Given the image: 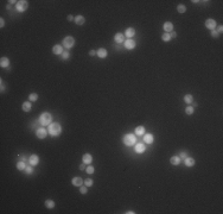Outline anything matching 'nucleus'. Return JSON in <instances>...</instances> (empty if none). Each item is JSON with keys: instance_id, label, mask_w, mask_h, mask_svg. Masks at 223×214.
Masks as SVG:
<instances>
[{"instance_id": "nucleus-1", "label": "nucleus", "mask_w": 223, "mask_h": 214, "mask_svg": "<svg viewBox=\"0 0 223 214\" xmlns=\"http://www.w3.org/2000/svg\"><path fill=\"white\" fill-rule=\"evenodd\" d=\"M62 132V127L58 122H54V124H50L49 126V133L52 136V137H58Z\"/></svg>"}, {"instance_id": "nucleus-2", "label": "nucleus", "mask_w": 223, "mask_h": 214, "mask_svg": "<svg viewBox=\"0 0 223 214\" xmlns=\"http://www.w3.org/2000/svg\"><path fill=\"white\" fill-rule=\"evenodd\" d=\"M123 144L127 146H131L135 144V136L132 133H127L123 136Z\"/></svg>"}, {"instance_id": "nucleus-3", "label": "nucleus", "mask_w": 223, "mask_h": 214, "mask_svg": "<svg viewBox=\"0 0 223 214\" xmlns=\"http://www.w3.org/2000/svg\"><path fill=\"white\" fill-rule=\"evenodd\" d=\"M51 119H52V117L50 113H47V112H44V113H42L40 117H39V121L42 125H49L50 122H51Z\"/></svg>"}, {"instance_id": "nucleus-4", "label": "nucleus", "mask_w": 223, "mask_h": 214, "mask_svg": "<svg viewBox=\"0 0 223 214\" xmlns=\"http://www.w3.org/2000/svg\"><path fill=\"white\" fill-rule=\"evenodd\" d=\"M63 44H64V46L67 49H70V48H72V46L75 45V39H74V37L68 36V37H65V38L63 39Z\"/></svg>"}, {"instance_id": "nucleus-5", "label": "nucleus", "mask_w": 223, "mask_h": 214, "mask_svg": "<svg viewBox=\"0 0 223 214\" xmlns=\"http://www.w3.org/2000/svg\"><path fill=\"white\" fill-rule=\"evenodd\" d=\"M27 7H29V2H27L26 0H20V1L17 2V10H18L19 12L26 11V8Z\"/></svg>"}, {"instance_id": "nucleus-6", "label": "nucleus", "mask_w": 223, "mask_h": 214, "mask_svg": "<svg viewBox=\"0 0 223 214\" xmlns=\"http://www.w3.org/2000/svg\"><path fill=\"white\" fill-rule=\"evenodd\" d=\"M125 46H126V49H128V50L134 49V48H135V40H133L132 38H128L127 40H125Z\"/></svg>"}, {"instance_id": "nucleus-7", "label": "nucleus", "mask_w": 223, "mask_h": 214, "mask_svg": "<svg viewBox=\"0 0 223 214\" xmlns=\"http://www.w3.org/2000/svg\"><path fill=\"white\" fill-rule=\"evenodd\" d=\"M46 134H47V131L45 129H38L37 132H36V136L39 138V139H44L46 137Z\"/></svg>"}, {"instance_id": "nucleus-8", "label": "nucleus", "mask_w": 223, "mask_h": 214, "mask_svg": "<svg viewBox=\"0 0 223 214\" xmlns=\"http://www.w3.org/2000/svg\"><path fill=\"white\" fill-rule=\"evenodd\" d=\"M29 162H30V164L32 165V167H35V165H37L39 162V158L37 155H31L30 158H29Z\"/></svg>"}, {"instance_id": "nucleus-9", "label": "nucleus", "mask_w": 223, "mask_h": 214, "mask_svg": "<svg viewBox=\"0 0 223 214\" xmlns=\"http://www.w3.org/2000/svg\"><path fill=\"white\" fill-rule=\"evenodd\" d=\"M205 26L208 27L209 30H215L216 27V22L214 19H208L207 22H205Z\"/></svg>"}, {"instance_id": "nucleus-10", "label": "nucleus", "mask_w": 223, "mask_h": 214, "mask_svg": "<svg viewBox=\"0 0 223 214\" xmlns=\"http://www.w3.org/2000/svg\"><path fill=\"white\" fill-rule=\"evenodd\" d=\"M145 150H146V146H145L144 143H138V144L135 145V151H137L138 153H142Z\"/></svg>"}, {"instance_id": "nucleus-11", "label": "nucleus", "mask_w": 223, "mask_h": 214, "mask_svg": "<svg viewBox=\"0 0 223 214\" xmlns=\"http://www.w3.org/2000/svg\"><path fill=\"white\" fill-rule=\"evenodd\" d=\"M144 142L146 143V144H152L153 143V134H151V133H147L144 136Z\"/></svg>"}, {"instance_id": "nucleus-12", "label": "nucleus", "mask_w": 223, "mask_h": 214, "mask_svg": "<svg viewBox=\"0 0 223 214\" xmlns=\"http://www.w3.org/2000/svg\"><path fill=\"white\" fill-rule=\"evenodd\" d=\"M164 30L166 31V33L172 32V30H173V24L170 23V22H166V23L164 24Z\"/></svg>"}, {"instance_id": "nucleus-13", "label": "nucleus", "mask_w": 223, "mask_h": 214, "mask_svg": "<svg viewBox=\"0 0 223 214\" xmlns=\"http://www.w3.org/2000/svg\"><path fill=\"white\" fill-rule=\"evenodd\" d=\"M52 53L55 54V55H61V54H63V48H62V45H55L54 48H52Z\"/></svg>"}, {"instance_id": "nucleus-14", "label": "nucleus", "mask_w": 223, "mask_h": 214, "mask_svg": "<svg viewBox=\"0 0 223 214\" xmlns=\"http://www.w3.org/2000/svg\"><path fill=\"white\" fill-rule=\"evenodd\" d=\"M107 50L106 49H103V48H101L97 50V56L100 57V58H105V57H107Z\"/></svg>"}, {"instance_id": "nucleus-15", "label": "nucleus", "mask_w": 223, "mask_h": 214, "mask_svg": "<svg viewBox=\"0 0 223 214\" xmlns=\"http://www.w3.org/2000/svg\"><path fill=\"white\" fill-rule=\"evenodd\" d=\"M8 64H10V61H8L7 57H1V60H0V66H1L2 68H7Z\"/></svg>"}, {"instance_id": "nucleus-16", "label": "nucleus", "mask_w": 223, "mask_h": 214, "mask_svg": "<svg viewBox=\"0 0 223 214\" xmlns=\"http://www.w3.org/2000/svg\"><path fill=\"white\" fill-rule=\"evenodd\" d=\"M71 182H72V184H74V186L80 187V186H82V183H83V180H82L81 177H74Z\"/></svg>"}, {"instance_id": "nucleus-17", "label": "nucleus", "mask_w": 223, "mask_h": 214, "mask_svg": "<svg viewBox=\"0 0 223 214\" xmlns=\"http://www.w3.org/2000/svg\"><path fill=\"white\" fill-rule=\"evenodd\" d=\"M92 155H89V153H85V155H83V163L84 164H90L92 163Z\"/></svg>"}, {"instance_id": "nucleus-18", "label": "nucleus", "mask_w": 223, "mask_h": 214, "mask_svg": "<svg viewBox=\"0 0 223 214\" xmlns=\"http://www.w3.org/2000/svg\"><path fill=\"white\" fill-rule=\"evenodd\" d=\"M170 162H171V164H172V165H178V164L180 163V157H178V156H173V157H171Z\"/></svg>"}, {"instance_id": "nucleus-19", "label": "nucleus", "mask_w": 223, "mask_h": 214, "mask_svg": "<svg viewBox=\"0 0 223 214\" xmlns=\"http://www.w3.org/2000/svg\"><path fill=\"white\" fill-rule=\"evenodd\" d=\"M85 22L84 17H82V15H77L76 18H75V23L77 24V25H83Z\"/></svg>"}, {"instance_id": "nucleus-20", "label": "nucleus", "mask_w": 223, "mask_h": 214, "mask_svg": "<svg viewBox=\"0 0 223 214\" xmlns=\"http://www.w3.org/2000/svg\"><path fill=\"white\" fill-rule=\"evenodd\" d=\"M134 33H135V30H134L133 27H128V29L126 30V32H125V35H126L128 38L133 37V36H134Z\"/></svg>"}, {"instance_id": "nucleus-21", "label": "nucleus", "mask_w": 223, "mask_h": 214, "mask_svg": "<svg viewBox=\"0 0 223 214\" xmlns=\"http://www.w3.org/2000/svg\"><path fill=\"white\" fill-rule=\"evenodd\" d=\"M144 133H145V127L144 126H138L135 129V134L137 136H142Z\"/></svg>"}, {"instance_id": "nucleus-22", "label": "nucleus", "mask_w": 223, "mask_h": 214, "mask_svg": "<svg viewBox=\"0 0 223 214\" xmlns=\"http://www.w3.org/2000/svg\"><path fill=\"white\" fill-rule=\"evenodd\" d=\"M193 164H195V160L191 158V157H186L185 158V165L186 167H192Z\"/></svg>"}, {"instance_id": "nucleus-23", "label": "nucleus", "mask_w": 223, "mask_h": 214, "mask_svg": "<svg viewBox=\"0 0 223 214\" xmlns=\"http://www.w3.org/2000/svg\"><path fill=\"white\" fill-rule=\"evenodd\" d=\"M114 40H115L116 43H122L123 42V35L122 33H116L115 36H114Z\"/></svg>"}, {"instance_id": "nucleus-24", "label": "nucleus", "mask_w": 223, "mask_h": 214, "mask_svg": "<svg viewBox=\"0 0 223 214\" xmlns=\"http://www.w3.org/2000/svg\"><path fill=\"white\" fill-rule=\"evenodd\" d=\"M17 168H18V170H25V169H26V164H25V162H23V160L18 162V163H17Z\"/></svg>"}, {"instance_id": "nucleus-25", "label": "nucleus", "mask_w": 223, "mask_h": 214, "mask_svg": "<svg viewBox=\"0 0 223 214\" xmlns=\"http://www.w3.org/2000/svg\"><path fill=\"white\" fill-rule=\"evenodd\" d=\"M22 107H23V111H25V112H30L31 111V104L30 102H24Z\"/></svg>"}, {"instance_id": "nucleus-26", "label": "nucleus", "mask_w": 223, "mask_h": 214, "mask_svg": "<svg viewBox=\"0 0 223 214\" xmlns=\"http://www.w3.org/2000/svg\"><path fill=\"white\" fill-rule=\"evenodd\" d=\"M45 206L47 207V208H54V207H55V201H52V200H46V201H45Z\"/></svg>"}, {"instance_id": "nucleus-27", "label": "nucleus", "mask_w": 223, "mask_h": 214, "mask_svg": "<svg viewBox=\"0 0 223 214\" xmlns=\"http://www.w3.org/2000/svg\"><path fill=\"white\" fill-rule=\"evenodd\" d=\"M192 100H193L192 95H190V94H186V95L184 96V101L186 102V104H190V102H192Z\"/></svg>"}, {"instance_id": "nucleus-28", "label": "nucleus", "mask_w": 223, "mask_h": 214, "mask_svg": "<svg viewBox=\"0 0 223 214\" xmlns=\"http://www.w3.org/2000/svg\"><path fill=\"white\" fill-rule=\"evenodd\" d=\"M177 11L179 12V13H184L185 11H186V7H185V5H178Z\"/></svg>"}, {"instance_id": "nucleus-29", "label": "nucleus", "mask_w": 223, "mask_h": 214, "mask_svg": "<svg viewBox=\"0 0 223 214\" xmlns=\"http://www.w3.org/2000/svg\"><path fill=\"white\" fill-rule=\"evenodd\" d=\"M162 39L164 40V42H169L170 39H171V36H170V33H166V32H165V33H164V35L162 36Z\"/></svg>"}, {"instance_id": "nucleus-30", "label": "nucleus", "mask_w": 223, "mask_h": 214, "mask_svg": "<svg viewBox=\"0 0 223 214\" xmlns=\"http://www.w3.org/2000/svg\"><path fill=\"white\" fill-rule=\"evenodd\" d=\"M185 113H186V114H192L193 113V107L192 106H188L186 107V108H185Z\"/></svg>"}, {"instance_id": "nucleus-31", "label": "nucleus", "mask_w": 223, "mask_h": 214, "mask_svg": "<svg viewBox=\"0 0 223 214\" xmlns=\"http://www.w3.org/2000/svg\"><path fill=\"white\" fill-rule=\"evenodd\" d=\"M29 98H30L31 101H37V99H38V95H37L36 93H31Z\"/></svg>"}, {"instance_id": "nucleus-32", "label": "nucleus", "mask_w": 223, "mask_h": 214, "mask_svg": "<svg viewBox=\"0 0 223 214\" xmlns=\"http://www.w3.org/2000/svg\"><path fill=\"white\" fill-rule=\"evenodd\" d=\"M94 171H95V169H94V167H88V168H87V173H88L89 175H92V174H94Z\"/></svg>"}, {"instance_id": "nucleus-33", "label": "nucleus", "mask_w": 223, "mask_h": 214, "mask_svg": "<svg viewBox=\"0 0 223 214\" xmlns=\"http://www.w3.org/2000/svg\"><path fill=\"white\" fill-rule=\"evenodd\" d=\"M84 183L87 187H90V186H93V180H90V178H87L84 181Z\"/></svg>"}, {"instance_id": "nucleus-34", "label": "nucleus", "mask_w": 223, "mask_h": 214, "mask_svg": "<svg viewBox=\"0 0 223 214\" xmlns=\"http://www.w3.org/2000/svg\"><path fill=\"white\" fill-rule=\"evenodd\" d=\"M25 170H26V173H27L29 175H30V174H32V171H33V169H32V165H27Z\"/></svg>"}, {"instance_id": "nucleus-35", "label": "nucleus", "mask_w": 223, "mask_h": 214, "mask_svg": "<svg viewBox=\"0 0 223 214\" xmlns=\"http://www.w3.org/2000/svg\"><path fill=\"white\" fill-rule=\"evenodd\" d=\"M62 56H63V60H68L69 58V53L68 51H64V53L62 54Z\"/></svg>"}, {"instance_id": "nucleus-36", "label": "nucleus", "mask_w": 223, "mask_h": 214, "mask_svg": "<svg viewBox=\"0 0 223 214\" xmlns=\"http://www.w3.org/2000/svg\"><path fill=\"white\" fill-rule=\"evenodd\" d=\"M80 191H81L82 194H87V187H84V186H81V188H80Z\"/></svg>"}, {"instance_id": "nucleus-37", "label": "nucleus", "mask_w": 223, "mask_h": 214, "mask_svg": "<svg viewBox=\"0 0 223 214\" xmlns=\"http://www.w3.org/2000/svg\"><path fill=\"white\" fill-rule=\"evenodd\" d=\"M170 36H171V38H176L177 37V33L172 31V32H170Z\"/></svg>"}, {"instance_id": "nucleus-38", "label": "nucleus", "mask_w": 223, "mask_h": 214, "mask_svg": "<svg viewBox=\"0 0 223 214\" xmlns=\"http://www.w3.org/2000/svg\"><path fill=\"white\" fill-rule=\"evenodd\" d=\"M211 36H212V37H217V36H218V32H217V31H211Z\"/></svg>"}, {"instance_id": "nucleus-39", "label": "nucleus", "mask_w": 223, "mask_h": 214, "mask_svg": "<svg viewBox=\"0 0 223 214\" xmlns=\"http://www.w3.org/2000/svg\"><path fill=\"white\" fill-rule=\"evenodd\" d=\"M0 26H1V27H4V26H5V20H4V18H1V19H0Z\"/></svg>"}, {"instance_id": "nucleus-40", "label": "nucleus", "mask_w": 223, "mask_h": 214, "mask_svg": "<svg viewBox=\"0 0 223 214\" xmlns=\"http://www.w3.org/2000/svg\"><path fill=\"white\" fill-rule=\"evenodd\" d=\"M186 157H188V155H186V152H184V151H183V152L180 153V158H186Z\"/></svg>"}, {"instance_id": "nucleus-41", "label": "nucleus", "mask_w": 223, "mask_h": 214, "mask_svg": "<svg viewBox=\"0 0 223 214\" xmlns=\"http://www.w3.org/2000/svg\"><path fill=\"white\" fill-rule=\"evenodd\" d=\"M19 158H20V160H23V162H26V157L25 156H19Z\"/></svg>"}, {"instance_id": "nucleus-42", "label": "nucleus", "mask_w": 223, "mask_h": 214, "mask_svg": "<svg viewBox=\"0 0 223 214\" xmlns=\"http://www.w3.org/2000/svg\"><path fill=\"white\" fill-rule=\"evenodd\" d=\"M222 31H223V26L221 25V26H218V31H217V32H218V33H221Z\"/></svg>"}, {"instance_id": "nucleus-43", "label": "nucleus", "mask_w": 223, "mask_h": 214, "mask_svg": "<svg viewBox=\"0 0 223 214\" xmlns=\"http://www.w3.org/2000/svg\"><path fill=\"white\" fill-rule=\"evenodd\" d=\"M83 169H85V164H81L80 165V170H83Z\"/></svg>"}, {"instance_id": "nucleus-44", "label": "nucleus", "mask_w": 223, "mask_h": 214, "mask_svg": "<svg viewBox=\"0 0 223 214\" xmlns=\"http://www.w3.org/2000/svg\"><path fill=\"white\" fill-rule=\"evenodd\" d=\"M0 83H1V91H4V89H5V84H4V82H2V81H1Z\"/></svg>"}, {"instance_id": "nucleus-45", "label": "nucleus", "mask_w": 223, "mask_h": 214, "mask_svg": "<svg viewBox=\"0 0 223 214\" xmlns=\"http://www.w3.org/2000/svg\"><path fill=\"white\" fill-rule=\"evenodd\" d=\"M95 51H94V50H92V51H89V55H90V56H94V55H95Z\"/></svg>"}, {"instance_id": "nucleus-46", "label": "nucleus", "mask_w": 223, "mask_h": 214, "mask_svg": "<svg viewBox=\"0 0 223 214\" xmlns=\"http://www.w3.org/2000/svg\"><path fill=\"white\" fill-rule=\"evenodd\" d=\"M72 19H74L72 15H68V20H72Z\"/></svg>"}]
</instances>
